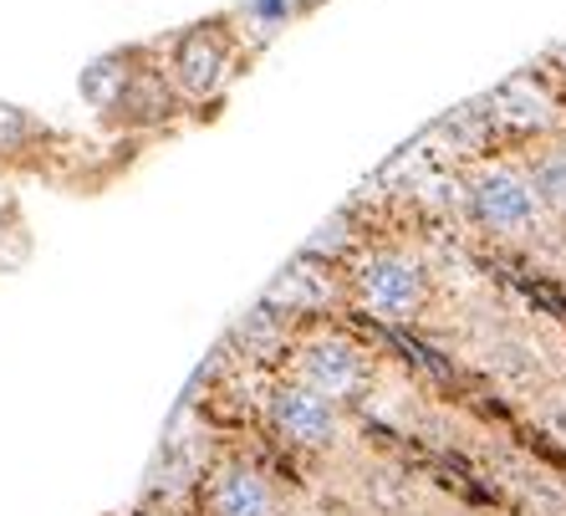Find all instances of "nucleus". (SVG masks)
<instances>
[{"instance_id": "10", "label": "nucleus", "mask_w": 566, "mask_h": 516, "mask_svg": "<svg viewBox=\"0 0 566 516\" xmlns=\"http://www.w3.org/2000/svg\"><path fill=\"white\" fill-rule=\"evenodd\" d=\"M531 414H536V430L546 440H556L566 451V384H556V389H546V394L531 404Z\"/></svg>"}, {"instance_id": "7", "label": "nucleus", "mask_w": 566, "mask_h": 516, "mask_svg": "<svg viewBox=\"0 0 566 516\" xmlns=\"http://www.w3.org/2000/svg\"><path fill=\"white\" fill-rule=\"evenodd\" d=\"M480 369L490 373V384H501L505 394H515V399H531V404H536L546 389H556L552 358L541 353L531 338H521V332L490 338V343L480 348Z\"/></svg>"}, {"instance_id": "5", "label": "nucleus", "mask_w": 566, "mask_h": 516, "mask_svg": "<svg viewBox=\"0 0 566 516\" xmlns=\"http://www.w3.org/2000/svg\"><path fill=\"white\" fill-rule=\"evenodd\" d=\"M199 516H286V486L265 461L240 451L210 455L195 486Z\"/></svg>"}, {"instance_id": "1", "label": "nucleus", "mask_w": 566, "mask_h": 516, "mask_svg": "<svg viewBox=\"0 0 566 516\" xmlns=\"http://www.w3.org/2000/svg\"><path fill=\"white\" fill-rule=\"evenodd\" d=\"M464 210L480 230L501 240H515V246H531L546 230L556 226L552 215L541 210L536 189H531L521 159H480L470 174H464Z\"/></svg>"}, {"instance_id": "8", "label": "nucleus", "mask_w": 566, "mask_h": 516, "mask_svg": "<svg viewBox=\"0 0 566 516\" xmlns=\"http://www.w3.org/2000/svg\"><path fill=\"white\" fill-rule=\"evenodd\" d=\"M521 169H526L531 189H536L541 210L552 215L556 226H566V138H536L526 148Z\"/></svg>"}, {"instance_id": "4", "label": "nucleus", "mask_w": 566, "mask_h": 516, "mask_svg": "<svg viewBox=\"0 0 566 516\" xmlns=\"http://www.w3.org/2000/svg\"><path fill=\"white\" fill-rule=\"evenodd\" d=\"M347 291L378 322H419L434 281L409 246H368L347 266Z\"/></svg>"}, {"instance_id": "9", "label": "nucleus", "mask_w": 566, "mask_h": 516, "mask_svg": "<svg viewBox=\"0 0 566 516\" xmlns=\"http://www.w3.org/2000/svg\"><path fill=\"white\" fill-rule=\"evenodd\" d=\"M363 506L373 516H413L419 512V481L388 461L368 465L363 471Z\"/></svg>"}, {"instance_id": "2", "label": "nucleus", "mask_w": 566, "mask_h": 516, "mask_svg": "<svg viewBox=\"0 0 566 516\" xmlns=\"http://www.w3.org/2000/svg\"><path fill=\"white\" fill-rule=\"evenodd\" d=\"M261 424L271 445L281 455H302V461H322V455H337L347 440V410L322 399L316 389L296 384L281 373L276 384H265L261 394Z\"/></svg>"}, {"instance_id": "6", "label": "nucleus", "mask_w": 566, "mask_h": 516, "mask_svg": "<svg viewBox=\"0 0 566 516\" xmlns=\"http://www.w3.org/2000/svg\"><path fill=\"white\" fill-rule=\"evenodd\" d=\"M158 62H164V78L179 93V103H205L235 72V37L224 31V21H199L164 41Z\"/></svg>"}, {"instance_id": "3", "label": "nucleus", "mask_w": 566, "mask_h": 516, "mask_svg": "<svg viewBox=\"0 0 566 516\" xmlns=\"http://www.w3.org/2000/svg\"><path fill=\"white\" fill-rule=\"evenodd\" d=\"M286 379L347 410L357 399H368L373 389V348L347 328H296L286 353Z\"/></svg>"}]
</instances>
